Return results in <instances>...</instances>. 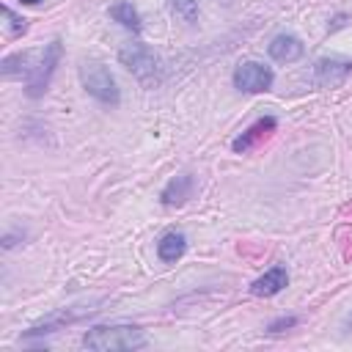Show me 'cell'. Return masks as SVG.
<instances>
[{
	"label": "cell",
	"instance_id": "9c48e42d",
	"mask_svg": "<svg viewBox=\"0 0 352 352\" xmlns=\"http://www.w3.org/2000/svg\"><path fill=\"white\" fill-rule=\"evenodd\" d=\"M272 129H275V118H272V116H264V118H258L253 126H248V129H245V132L231 143V148L245 154V151H250V148H253V146H256L267 132H272Z\"/></svg>",
	"mask_w": 352,
	"mask_h": 352
},
{
	"label": "cell",
	"instance_id": "8fae6325",
	"mask_svg": "<svg viewBox=\"0 0 352 352\" xmlns=\"http://www.w3.org/2000/svg\"><path fill=\"white\" fill-rule=\"evenodd\" d=\"M190 195H192V176L182 173V176H176V179H170L165 184V190H162L160 198H162L165 206H182Z\"/></svg>",
	"mask_w": 352,
	"mask_h": 352
},
{
	"label": "cell",
	"instance_id": "5bb4252c",
	"mask_svg": "<svg viewBox=\"0 0 352 352\" xmlns=\"http://www.w3.org/2000/svg\"><path fill=\"white\" fill-rule=\"evenodd\" d=\"M168 8L187 25L198 19V0H168Z\"/></svg>",
	"mask_w": 352,
	"mask_h": 352
},
{
	"label": "cell",
	"instance_id": "4fadbf2b",
	"mask_svg": "<svg viewBox=\"0 0 352 352\" xmlns=\"http://www.w3.org/2000/svg\"><path fill=\"white\" fill-rule=\"evenodd\" d=\"M30 52H16V55H8L6 60H3V74L6 77H19V74H25L28 77V72H30Z\"/></svg>",
	"mask_w": 352,
	"mask_h": 352
},
{
	"label": "cell",
	"instance_id": "ac0fdd59",
	"mask_svg": "<svg viewBox=\"0 0 352 352\" xmlns=\"http://www.w3.org/2000/svg\"><path fill=\"white\" fill-rule=\"evenodd\" d=\"M22 3H28V6H36V3H41V0H22Z\"/></svg>",
	"mask_w": 352,
	"mask_h": 352
},
{
	"label": "cell",
	"instance_id": "d6986e66",
	"mask_svg": "<svg viewBox=\"0 0 352 352\" xmlns=\"http://www.w3.org/2000/svg\"><path fill=\"white\" fill-rule=\"evenodd\" d=\"M346 324H349V327H352V316H349V319H346Z\"/></svg>",
	"mask_w": 352,
	"mask_h": 352
},
{
	"label": "cell",
	"instance_id": "277c9868",
	"mask_svg": "<svg viewBox=\"0 0 352 352\" xmlns=\"http://www.w3.org/2000/svg\"><path fill=\"white\" fill-rule=\"evenodd\" d=\"M58 60H60V41L52 38V41L41 50L38 60H36V63L30 66V72H28L25 94H28L30 99H36V96H41V94L47 91V85H50V80H52V72H55Z\"/></svg>",
	"mask_w": 352,
	"mask_h": 352
},
{
	"label": "cell",
	"instance_id": "30bf717a",
	"mask_svg": "<svg viewBox=\"0 0 352 352\" xmlns=\"http://www.w3.org/2000/svg\"><path fill=\"white\" fill-rule=\"evenodd\" d=\"M184 250H187V236H184L182 231H168V234H162L160 242H157V256H160L165 264L179 261V258L184 256Z\"/></svg>",
	"mask_w": 352,
	"mask_h": 352
},
{
	"label": "cell",
	"instance_id": "6da1fadb",
	"mask_svg": "<svg viewBox=\"0 0 352 352\" xmlns=\"http://www.w3.org/2000/svg\"><path fill=\"white\" fill-rule=\"evenodd\" d=\"M146 344H148V338L138 324H96L82 336V346L96 349V352L143 349Z\"/></svg>",
	"mask_w": 352,
	"mask_h": 352
},
{
	"label": "cell",
	"instance_id": "5b68a950",
	"mask_svg": "<svg viewBox=\"0 0 352 352\" xmlns=\"http://www.w3.org/2000/svg\"><path fill=\"white\" fill-rule=\"evenodd\" d=\"M272 69L258 63V60H242L236 69H234V85L245 94H261V91H270L272 88Z\"/></svg>",
	"mask_w": 352,
	"mask_h": 352
},
{
	"label": "cell",
	"instance_id": "2e32d148",
	"mask_svg": "<svg viewBox=\"0 0 352 352\" xmlns=\"http://www.w3.org/2000/svg\"><path fill=\"white\" fill-rule=\"evenodd\" d=\"M294 324H297L294 316H283V319H275V322L270 324V333H280V330H289V327H294Z\"/></svg>",
	"mask_w": 352,
	"mask_h": 352
},
{
	"label": "cell",
	"instance_id": "e0dca14e",
	"mask_svg": "<svg viewBox=\"0 0 352 352\" xmlns=\"http://www.w3.org/2000/svg\"><path fill=\"white\" fill-rule=\"evenodd\" d=\"M16 239H19L16 234H6V236H3V248H14V245H16Z\"/></svg>",
	"mask_w": 352,
	"mask_h": 352
},
{
	"label": "cell",
	"instance_id": "7a4b0ae2",
	"mask_svg": "<svg viewBox=\"0 0 352 352\" xmlns=\"http://www.w3.org/2000/svg\"><path fill=\"white\" fill-rule=\"evenodd\" d=\"M118 60L121 66L143 85V88H154L160 80H162V66H160V58L140 41H129L118 50Z\"/></svg>",
	"mask_w": 352,
	"mask_h": 352
},
{
	"label": "cell",
	"instance_id": "3957f363",
	"mask_svg": "<svg viewBox=\"0 0 352 352\" xmlns=\"http://www.w3.org/2000/svg\"><path fill=\"white\" fill-rule=\"evenodd\" d=\"M80 82H82L88 96H94L96 102H102L107 107H116L121 102V91H118L116 77L99 60H82L80 63Z\"/></svg>",
	"mask_w": 352,
	"mask_h": 352
},
{
	"label": "cell",
	"instance_id": "8992f818",
	"mask_svg": "<svg viewBox=\"0 0 352 352\" xmlns=\"http://www.w3.org/2000/svg\"><path fill=\"white\" fill-rule=\"evenodd\" d=\"M352 72V60L349 58H341V55H327V58H319L314 63V77L322 88H336L341 85Z\"/></svg>",
	"mask_w": 352,
	"mask_h": 352
},
{
	"label": "cell",
	"instance_id": "7c38bea8",
	"mask_svg": "<svg viewBox=\"0 0 352 352\" xmlns=\"http://www.w3.org/2000/svg\"><path fill=\"white\" fill-rule=\"evenodd\" d=\"M110 16H113L118 25H124L126 30H132V33H140V28H143V25H140V14H138L135 6L126 3V0L110 6Z\"/></svg>",
	"mask_w": 352,
	"mask_h": 352
},
{
	"label": "cell",
	"instance_id": "ba28073f",
	"mask_svg": "<svg viewBox=\"0 0 352 352\" xmlns=\"http://www.w3.org/2000/svg\"><path fill=\"white\" fill-rule=\"evenodd\" d=\"M286 283H289V272H286V267L275 264V267H270L261 278H256V280H253L250 292H253L256 297H272V294H278Z\"/></svg>",
	"mask_w": 352,
	"mask_h": 352
},
{
	"label": "cell",
	"instance_id": "9a60e30c",
	"mask_svg": "<svg viewBox=\"0 0 352 352\" xmlns=\"http://www.w3.org/2000/svg\"><path fill=\"white\" fill-rule=\"evenodd\" d=\"M3 16L8 19V28H11V33H22V30L28 28V25H25V19H22V16H16V14H14L8 6H3Z\"/></svg>",
	"mask_w": 352,
	"mask_h": 352
},
{
	"label": "cell",
	"instance_id": "52a82bcc",
	"mask_svg": "<svg viewBox=\"0 0 352 352\" xmlns=\"http://www.w3.org/2000/svg\"><path fill=\"white\" fill-rule=\"evenodd\" d=\"M267 50H270V58L278 60V63H294V60H300L302 52H305L302 41H300L297 36H292V33H280V36H275V38L270 41Z\"/></svg>",
	"mask_w": 352,
	"mask_h": 352
}]
</instances>
